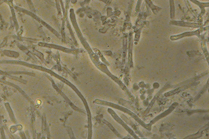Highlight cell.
Wrapping results in <instances>:
<instances>
[{
    "label": "cell",
    "instance_id": "7",
    "mask_svg": "<svg viewBox=\"0 0 209 139\" xmlns=\"http://www.w3.org/2000/svg\"><path fill=\"white\" fill-rule=\"evenodd\" d=\"M207 128H208V127H207V126H205L204 128H202L196 134H194V135H190V136H188V137L184 138V139H197L201 137L202 135H203L202 132L204 131H205V130Z\"/></svg>",
    "mask_w": 209,
    "mask_h": 139
},
{
    "label": "cell",
    "instance_id": "12",
    "mask_svg": "<svg viewBox=\"0 0 209 139\" xmlns=\"http://www.w3.org/2000/svg\"><path fill=\"white\" fill-rule=\"evenodd\" d=\"M145 2H146V3H147L149 5V7H150V8L152 9V10H153L154 12H155V11H157L158 8L157 7H156V6H155V5H154L153 3L151 2V1H150V0H145Z\"/></svg>",
    "mask_w": 209,
    "mask_h": 139
},
{
    "label": "cell",
    "instance_id": "8",
    "mask_svg": "<svg viewBox=\"0 0 209 139\" xmlns=\"http://www.w3.org/2000/svg\"><path fill=\"white\" fill-rule=\"evenodd\" d=\"M132 36L130 37V46H129V63L131 67H133V61H132Z\"/></svg>",
    "mask_w": 209,
    "mask_h": 139
},
{
    "label": "cell",
    "instance_id": "14",
    "mask_svg": "<svg viewBox=\"0 0 209 139\" xmlns=\"http://www.w3.org/2000/svg\"><path fill=\"white\" fill-rule=\"evenodd\" d=\"M3 2H4L3 0H1V1H0V5L2 4Z\"/></svg>",
    "mask_w": 209,
    "mask_h": 139
},
{
    "label": "cell",
    "instance_id": "5",
    "mask_svg": "<svg viewBox=\"0 0 209 139\" xmlns=\"http://www.w3.org/2000/svg\"><path fill=\"white\" fill-rule=\"evenodd\" d=\"M170 24L175 25H178L180 26H185V27H191V28H198L201 27L200 24H197L176 21H173L170 22Z\"/></svg>",
    "mask_w": 209,
    "mask_h": 139
},
{
    "label": "cell",
    "instance_id": "4",
    "mask_svg": "<svg viewBox=\"0 0 209 139\" xmlns=\"http://www.w3.org/2000/svg\"><path fill=\"white\" fill-rule=\"evenodd\" d=\"M200 30H198L197 31H193V32H187V33H184L178 35L172 36L170 37V39L172 41H175V40L181 39V38L186 37V36H197L198 37H200Z\"/></svg>",
    "mask_w": 209,
    "mask_h": 139
},
{
    "label": "cell",
    "instance_id": "9",
    "mask_svg": "<svg viewBox=\"0 0 209 139\" xmlns=\"http://www.w3.org/2000/svg\"><path fill=\"white\" fill-rule=\"evenodd\" d=\"M209 85V80H208L207 83V84L205 85V86H204V87H203V88L202 89V90H201L200 91L199 93L198 94V95H197V96H196V97L195 98V99H194V102H195V101H196V100H198V99L199 98H200L201 97V96H202V95H203V94H204V93H205V92H206V90H207V89L208 88Z\"/></svg>",
    "mask_w": 209,
    "mask_h": 139
},
{
    "label": "cell",
    "instance_id": "3",
    "mask_svg": "<svg viewBox=\"0 0 209 139\" xmlns=\"http://www.w3.org/2000/svg\"><path fill=\"white\" fill-rule=\"evenodd\" d=\"M178 105V103H176V102L173 103V104L171 105V106H170L167 110H166L163 113H161V114H159V115L157 116L155 118H154L150 122V123H151L152 125H153V124H155L156 122L158 121L159 120L163 118L166 117V116H167V115H169L170 113H171L172 112L174 111V109L177 107Z\"/></svg>",
    "mask_w": 209,
    "mask_h": 139
},
{
    "label": "cell",
    "instance_id": "15",
    "mask_svg": "<svg viewBox=\"0 0 209 139\" xmlns=\"http://www.w3.org/2000/svg\"><path fill=\"white\" fill-rule=\"evenodd\" d=\"M1 102V100H0V102Z\"/></svg>",
    "mask_w": 209,
    "mask_h": 139
},
{
    "label": "cell",
    "instance_id": "10",
    "mask_svg": "<svg viewBox=\"0 0 209 139\" xmlns=\"http://www.w3.org/2000/svg\"><path fill=\"white\" fill-rule=\"evenodd\" d=\"M170 11H171V18L173 19L175 17V8L174 0H170Z\"/></svg>",
    "mask_w": 209,
    "mask_h": 139
},
{
    "label": "cell",
    "instance_id": "11",
    "mask_svg": "<svg viewBox=\"0 0 209 139\" xmlns=\"http://www.w3.org/2000/svg\"><path fill=\"white\" fill-rule=\"evenodd\" d=\"M105 123H106V124H107V125H108V126H109V128H110L111 129V130L112 131H113V132H114V133H115V135H117V136H118V137H119V138H122V137H121V135H120V134H119V133H118V132H117V131L116 130V129H115V128H113V127L110 124L109 122H107L105 121Z\"/></svg>",
    "mask_w": 209,
    "mask_h": 139
},
{
    "label": "cell",
    "instance_id": "2",
    "mask_svg": "<svg viewBox=\"0 0 209 139\" xmlns=\"http://www.w3.org/2000/svg\"><path fill=\"white\" fill-rule=\"evenodd\" d=\"M200 82H191L190 83H188L186 85H183V86H181V87H178L176 88L174 90H171V91H169V92H167L165 93V97L170 96H173L174 95H175L176 94H178L179 92L181 91H183L191 87L192 86H195L197 84H199Z\"/></svg>",
    "mask_w": 209,
    "mask_h": 139
},
{
    "label": "cell",
    "instance_id": "1",
    "mask_svg": "<svg viewBox=\"0 0 209 139\" xmlns=\"http://www.w3.org/2000/svg\"><path fill=\"white\" fill-rule=\"evenodd\" d=\"M109 112L111 114L112 117L114 118V119L117 122H119V124H121L122 127L129 132V134H131L135 139H139V138L138 137V136L135 134L134 131H133L132 130V129L131 128H129L122 120L118 116V115L116 114V113L114 112L112 109H109L108 110Z\"/></svg>",
    "mask_w": 209,
    "mask_h": 139
},
{
    "label": "cell",
    "instance_id": "13",
    "mask_svg": "<svg viewBox=\"0 0 209 139\" xmlns=\"http://www.w3.org/2000/svg\"><path fill=\"white\" fill-rule=\"evenodd\" d=\"M3 1H4V2H5L9 4V3H10V2H9V1H8V0H3Z\"/></svg>",
    "mask_w": 209,
    "mask_h": 139
},
{
    "label": "cell",
    "instance_id": "6",
    "mask_svg": "<svg viewBox=\"0 0 209 139\" xmlns=\"http://www.w3.org/2000/svg\"><path fill=\"white\" fill-rule=\"evenodd\" d=\"M122 117L123 118V119L126 122H127L128 124H129V125L131 126V127H132V128L134 130H135V131L136 132V134H138L139 136H140V137H142V138L143 137L142 136V133L140 132V131H139V130H138V128H137V126H136V125L134 124V123H133V122H132L131 120L128 119L127 117H126L125 115H122Z\"/></svg>",
    "mask_w": 209,
    "mask_h": 139
}]
</instances>
